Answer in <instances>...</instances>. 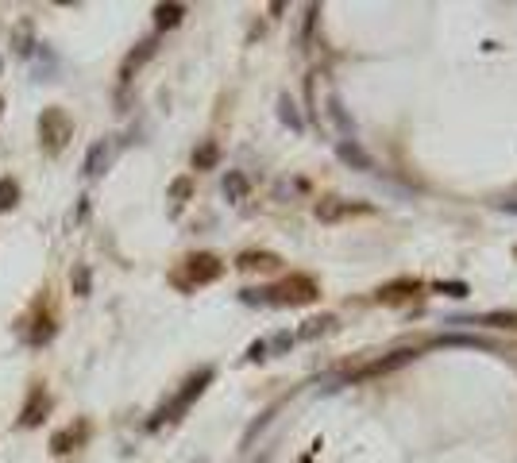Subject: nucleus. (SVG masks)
<instances>
[{
    "instance_id": "26",
    "label": "nucleus",
    "mask_w": 517,
    "mask_h": 463,
    "mask_svg": "<svg viewBox=\"0 0 517 463\" xmlns=\"http://www.w3.org/2000/svg\"><path fill=\"white\" fill-rule=\"evenodd\" d=\"M170 193H174V197H185V193H190V181H174V189H170Z\"/></svg>"
},
{
    "instance_id": "14",
    "label": "nucleus",
    "mask_w": 517,
    "mask_h": 463,
    "mask_svg": "<svg viewBox=\"0 0 517 463\" xmlns=\"http://www.w3.org/2000/svg\"><path fill=\"white\" fill-rule=\"evenodd\" d=\"M151 54H154V43H151V39H147V43H139L135 51L128 54V62H124V78H131V70H139V66H143Z\"/></svg>"
},
{
    "instance_id": "12",
    "label": "nucleus",
    "mask_w": 517,
    "mask_h": 463,
    "mask_svg": "<svg viewBox=\"0 0 517 463\" xmlns=\"http://www.w3.org/2000/svg\"><path fill=\"white\" fill-rule=\"evenodd\" d=\"M51 409V398H47L43 390L35 394V405H28V409H23V417H20V425H39V421H43V413Z\"/></svg>"
},
{
    "instance_id": "9",
    "label": "nucleus",
    "mask_w": 517,
    "mask_h": 463,
    "mask_svg": "<svg viewBox=\"0 0 517 463\" xmlns=\"http://www.w3.org/2000/svg\"><path fill=\"white\" fill-rule=\"evenodd\" d=\"M224 197H228V201H243V197H248V178H243L240 170H228L224 174Z\"/></svg>"
},
{
    "instance_id": "13",
    "label": "nucleus",
    "mask_w": 517,
    "mask_h": 463,
    "mask_svg": "<svg viewBox=\"0 0 517 463\" xmlns=\"http://www.w3.org/2000/svg\"><path fill=\"white\" fill-rule=\"evenodd\" d=\"M81 436H85V425H73V428H66V433H59V436H54V440H51V452H59V456H62V452H70V444H78Z\"/></svg>"
},
{
    "instance_id": "3",
    "label": "nucleus",
    "mask_w": 517,
    "mask_h": 463,
    "mask_svg": "<svg viewBox=\"0 0 517 463\" xmlns=\"http://www.w3.org/2000/svg\"><path fill=\"white\" fill-rule=\"evenodd\" d=\"M270 294H278L274 301H290V305H301V301H313L317 297V286L309 282V278H290V282H282L278 289H270Z\"/></svg>"
},
{
    "instance_id": "18",
    "label": "nucleus",
    "mask_w": 517,
    "mask_h": 463,
    "mask_svg": "<svg viewBox=\"0 0 517 463\" xmlns=\"http://www.w3.org/2000/svg\"><path fill=\"white\" fill-rule=\"evenodd\" d=\"M437 289H440L444 297H467V294H471V286H467V282H459V278H452V282H440Z\"/></svg>"
},
{
    "instance_id": "20",
    "label": "nucleus",
    "mask_w": 517,
    "mask_h": 463,
    "mask_svg": "<svg viewBox=\"0 0 517 463\" xmlns=\"http://www.w3.org/2000/svg\"><path fill=\"white\" fill-rule=\"evenodd\" d=\"M343 212H348V209L336 205V201H321V205H317V217H321V220H336V217H343Z\"/></svg>"
},
{
    "instance_id": "21",
    "label": "nucleus",
    "mask_w": 517,
    "mask_h": 463,
    "mask_svg": "<svg viewBox=\"0 0 517 463\" xmlns=\"http://www.w3.org/2000/svg\"><path fill=\"white\" fill-rule=\"evenodd\" d=\"M401 289H417V278H413V282H409V278H406V282L382 286V289H379V297H387V301H394V297H401Z\"/></svg>"
},
{
    "instance_id": "24",
    "label": "nucleus",
    "mask_w": 517,
    "mask_h": 463,
    "mask_svg": "<svg viewBox=\"0 0 517 463\" xmlns=\"http://www.w3.org/2000/svg\"><path fill=\"white\" fill-rule=\"evenodd\" d=\"M332 116L340 120V128H343V131H351V120L343 116V109H340V101H336V97H332Z\"/></svg>"
},
{
    "instance_id": "4",
    "label": "nucleus",
    "mask_w": 517,
    "mask_h": 463,
    "mask_svg": "<svg viewBox=\"0 0 517 463\" xmlns=\"http://www.w3.org/2000/svg\"><path fill=\"white\" fill-rule=\"evenodd\" d=\"M185 270H190V282H212V278H220V259L217 255H193V259H185Z\"/></svg>"
},
{
    "instance_id": "16",
    "label": "nucleus",
    "mask_w": 517,
    "mask_h": 463,
    "mask_svg": "<svg viewBox=\"0 0 517 463\" xmlns=\"http://www.w3.org/2000/svg\"><path fill=\"white\" fill-rule=\"evenodd\" d=\"M437 344L440 347H479V351H490V344L479 340V336H440Z\"/></svg>"
},
{
    "instance_id": "5",
    "label": "nucleus",
    "mask_w": 517,
    "mask_h": 463,
    "mask_svg": "<svg viewBox=\"0 0 517 463\" xmlns=\"http://www.w3.org/2000/svg\"><path fill=\"white\" fill-rule=\"evenodd\" d=\"M109 162H112V139H97V143L89 147V155H85V174L97 178V174L109 170Z\"/></svg>"
},
{
    "instance_id": "19",
    "label": "nucleus",
    "mask_w": 517,
    "mask_h": 463,
    "mask_svg": "<svg viewBox=\"0 0 517 463\" xmlns=\"http://www.w3.org/2000/svg\"><path fill=\"white\" fill-rule=\"evenodd\" d=\"M336 320L332 317H321V320H309L305 328H301V340H309V336H317V332H328V328H332Z\"/></svg>"
},
{
    "instance_id": "22",
    "label": "nucleus",
    "mask_w": 517,
    "mask_h": 463,
    "mask_svg": "<svg viewBox=\"0 0 517 463\" xmlns=\"http://www.w3.org/2000/svg\"><path fill=\"white\" fill-rule=\"evenodd\" d=\"M274 255H240V267H274Z\"/></svg>"
},
{
    "instance_id": "29",
    "label": "nucleus",
    "mask_w": 517,
    "mask_h": 463,
    "mask_svg": "<svg viewBox=\"0 0 517 463\" xmlns=\"http://www.w3.org/2000/svg\"><path fill=\"white\" fill-rule=\"evenodd\" d=\"M0 109H4V104H0Z\"/></svg>"
},
{
    "instance_id": "17",
    "label": "nucleus",
    "mask_w": 517,
    "mask_h": 463,
    "mask_svg": "<svg viewBox=\"0 0 517 463\" xmlns=\"http://www.w3.org/2000/svg\"><path fill=\"white\" fill-rule=\"evenodd\" d=\"M20 201V186L12 178H0V209H12Z\"/></svg>"
},
{
    "instance_id": "10",
    "label": "nucleus",
    "mask_w": 517,
    "mask_h": 463,
    "mask_svg": "<svg viewBox=\"0 0 517 463\" xmlns=\"http://www.w3.org/2000/svg\"><path fill=\"white\" fill-rule=\"evenodd\" d=\"M185 16V4H159L154 8V23L159 28H174V23H182Z\"/></svg>"
},
{
    "instance_id": "8",
    "label": "nucleus",
    "mask_w": 517,
    "mask_h": 463,
    "mask_svg": "<svg viewBox=\"0 0 517 463\" xmlns=\"http://www.w3.org/2000/svg\"><path fill=\"white\" fill-rule=\"evenodd\" d=\"M417 351H394L390 359H379V363H371L367 371H359V378H367V375H382V371H394V367H401V363H409Z\"/></svg>"
},
{
    "instance_id": "1",
    "label": "nucleus",
    "mask_w": 517,
    "mask_h": 463,
    "mask_svg": "<svg viewBox=\"0 0 517 463\" xmlns=\"http://www.w3.org/2000/svg\"><path fill=\"white\" fill-rule=\"evenodd\" d=\"M39 136H43L47 151H62L66 139H70V116H66L62 109H47L43 116H39Z\"/></svg>"
},
{
    "instance_id": "28",
    "label": "nucleus",
    "mask_w": 517,
    "mask_h": 463,
    "mask_svg": "<svg viewBox=\"0 0 517 463\" xmlns=\"http://www.w3.org/2000/svg\"><path fill=\"white\" fill-rule=\"evenodd\" d=\"M502 209L506 212H517V201H502Z\"/></svg>"
},
{
    "instance_id": "6",
    "label": "nucleus",
    "mask_w": 517,
    "mask_h": 463,
    "mask_svg": "<svg viewBox=\"0 0 517 463\" xmlns=\"http://www.w3.org/2000/svg\"><path fill=\"white\" fill-rule=\"evenodd\" d=\"M336 155H340V162H348V167H355V170H375V159L355 143V139H343V143L336 147Z\"/></svg>"
},
{
    "instance_id": "15",
    "label": "nucleus",
    "mask_w": 517,
    "mask_h": 463,
    "mask_svg": "<svg viewBox=\"0 0 517 463\" xmlns=\"http://www.w3.org/2000/svg\"><path fill=\"white\" fill-rule=\"evenodd\" d=\"M217 159H220L217 143H201V147L193 151V167H197V170H212V167H217Z\"/></svg>"
},
{
    "instance_id": "2",
    "label": "nucleus",
    "mask_w": 517,
    "mask_h": 463,
    "mask_svg": "<svg viewBox=\"0 0 517 463\" xmlns=\"http://www.w3.org/2000/svg\"><path fill=\"white\" fill-rule=\"evenodd\" d=\"M205 383H212V371H209V367H205V371H201V375H193V378H190V383H185V390H182V394H178V398H174V402H170V405H166V409H162V417H166V421H170V417H178V413H182V409H185V405H190V402L197 398V394H201V390H205ZM162 417H154V421H151V428H154V425H159V421H162Z\"/></svg>"
},
{
    "instance_id": "23",
    "label": "nucleus",
    "mask_w": 517,
    "mask_h": 463,
    "mask_svg": "<svg viewBox=\"0 0 517 463\" xmlns=\"http://www.w3.org/2000/svg\"><path fill=\"white\" fill-rule=\"evenodd\" d=\"M85 286H89V270L78 267V270H73V289H78V294H85Z\"/></svg>"
},
{
    "instance_id": "7",
    "label": "nucleus",
    "mask_w": 517,
    "mask_h": 463,
    "mask_svg": "<svg viewBox=\"0 0 517 463\" xmlns=\"http://www.w3.org/2000/svg\"><path fill=\"white\" fill-rule=\"evenodd\" d=\"M448 325H506V328H517V313H482V317H452Z\"/></svg>"
},
{
    "instance_id": "11",
    "label": "nucleus",
    "mask_w": 517,
    "mask_h": 463,
    "mask_svg": "<svg viewBox=\"0 0 517 463\" xmlns=\"http://www.w3.org/2000/svg\"><path fill=\"white\" fill-rule=\"evenodd\" d=\"M278 116H282V124H290L293 131H305V120H301L298 104H293L290 97H278Z\"/></svg>"
},
{
    "instance_id": "25",
    "label": "nucleus",
    "mask_w": 517,
    "mask_h": 463,
    "mask_svg": "<svg viewBox=\"0 0 517 463\" xmlns=\"http://www.w3.org/2000/svg\"><path fill=\"white\" fill-rule=\"evenodd\" d=\"M248 359H267V344H251V351H248Z\"/></svg>"
},
{
    "instance_id": "27",
    "label": "nucleus",
    "mask_w": 517,
    "mask_h": 463,
    "mask_svg": "<svg viewBox=\"0 0 517 463\" xmlns=\"http://www.w3.org/2000/svg\"><path fill=\"white\" fill-rule=\"evenodd\" d=\"M293 344V336L290 332H282V336H274V347H290Z\"/></svg>"
}]
</instances>
